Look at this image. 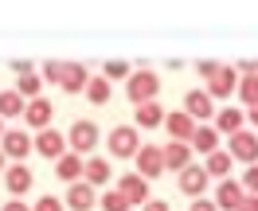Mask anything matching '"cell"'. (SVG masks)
<instances>
[{
  "mask_svg": "<svg viewBox=\"0 0 258 211\" xmlns=\"http://www.w3.org/2000/svg\"><path fill=\"white\" fill-rule=\"evenodd\" d=\"M157 94H161V75L157 71H133L125 79V98L133 102V106H145V102H157Z\"/></svg>",
  "mask_w": 258,
  "mask_h": 211,
  "instance_id": "cell-1",
  "label": "cell"
},
{
  "mask_svg": "<svg viewBox=\"0 0 258 211\" xmlns=\"http://www.w3.org/2000/svg\"><path fill=\"white\" fill-rule=\"evenodd\" d=\"M110 157H137V149H141V133H137V125H117V129L110 133Z\"/></svg>",
  "mask_w": 258,
  "mask_h": 211,
  "instance_id": "cell-2",
  "label": "cell"
},
{
  "mask_svg": "<svg viewBox=\"0 0 258 211\" xmlns=\"http://www.w3.org/2000/svg\"><path fill=\"white\" fill-rule=\"evenodd\" d=\"M67 145H71V153H79V157L94 153L98 149V125L94 121H75L71 133H67Z\"/></svg>",
  "mask_w": 258,
  "mask_h": 211,
  "instance_id": "cell-3",
  "label": "cell"
},
{
  "mask_svg": "<svg viewBox=\"0 0 258 211\" xmlns=\"http://www.w3.org/2000/svg\"><path fill=\"white\" fill-rule=\"evenodd\" d=\"M0 153H4L12 164H20L24 157H32V133H24V129H4V137H0Z\"/></svg>",
  "mask_w": 258,
  "mask_h": 211,
  "instance_id": "cell-4",
  "label": "cell"
},
{
  "mask_svg": "<svg viewBox=\"0 0 258 211\" xmlns=\"http://www.w3.org/2000/svg\"><path fill=\"white\" fill-rule=\"evenodd\" d=\"M117 192L125 195L129 207H145L149 199H153V195H149V180H145V176H137V172H125V176L117 180Z\"/></svg>",
  "mask_w": 258,
  "mask_h": 211,
  "instance_id": "cell-5",
  "label": "cell"
},
{
  "mask_svg": "<svg viewBox=\"0 0 258 211\" xmlns=\"http://www.w3.org/2000/svg\"><path fill=\"white\" fill-rule=\"evenodd\" d=\"M133 161H137V176H145V180H157L164 172V153H161V145H141Z\"/></svg>",
  "mask_w": 258,
  "mask_h": 211,
  "instance_id": "cell-6",
  "label": "cell"
},
{
  "mask_svg": "<svg viewBox=\"0 0 258 211\" xmlns=\"http://www.w3.org/2000/svg\"><path fill=\"white\" fill-rule=\"evenodd\" d=\"M227 153H231V161H242V164H258V137L250 129H239L235 137H231V145H227Z\"/></svg>",
  "mask_w": 258,
  "mask_h": 211,
  "instance_id": "cell-7",
  "label": "cell"
},
{
  "mask_svg": "<svg viewBox=\"0 0 258 211\" xmlns=\"http://www.w3.org/2000/svg\"><path fill=\"white\" fill-rule=\"evenodd\" d=\"M176 188L184 195H192V199H204V188H208V172H204V164H188L184 172H176Z\"/></svg>",
  "mask_w": 258,
  "mask_h": 211,
  "instance_id": "cell-8",
  "label": "cell"
},
{
  "mask_svg": "<svg viewBox=\"0 0 258 211\" xmlns=\"http://www.w3.org/2000/svg\"><path fill=\"white\" fill-rule=\"evenodd\" d=\"M204 90H208L211 102H215V98H231L235 90H239V75H235V66H219V71L208 79V86H204Z\"/></svg>",
  "mask_w": 258,
  "mask_h": 211,
  "instance_id": "cell-9",
  "label": "cell"
},
{
  "mask_svg": "<svg viewBox=\"0 0 258 211\" xmlns=\"http://www.w3.org/2000/svg\"><path fill=\"white\" fill-rule=\"evenodd\" d=\"M51 117H55V106H51V98H32L28 106H24V121L35 125V129H51Z\"/></svg>",
  "mask_w": 258,
  "mask_h": 211,
  "instance_id": "cell-10",
  "label": "cell"
},
{
  "mask_svg": "<svg viewBox=\"0 0 258 211\" xmlns=\"http://www.w3.org/2000/svg\"><path fill=\"white\" fill-rule=\"evenodd\" d=\"M32 149L39 153V157L59 161V157L67 153V141H63V133H59V129H39V133H35V141H32Z\"/></svg>",
  "mask_w": 258,
  "mask_h": 211,
  "instance_id": "cell-11",
  "label": "cell"
},
{
  "mask_svg": "<svg viewBox=\"0 0 258 211\" xmlns=\"http://www.w3.org/2000/svg\"><path fill=\"white\" fill-rule=\"evenodd\" d=\"M242 195H246V192H242V184L227 176V180H219V188H215V199H211V203H215L219 211H239Z\"/></svg>",
  "mask_w": 258,
  "mask_h": 211,
  "instance_id": "cell-12",
  "label": "cell"
},
{
  "mask_svg": "<svg viewBox=\"0 0 258 211\" xmlns=\"http://www.w3.org/2000/svg\"><path fill=\"white\" fill-rule=\"evenodd\" d=\"M184 114L192 117V121H208L215 114V102L208 98V90H188L184 94Z\"/></svg>",
  "mask_w": 258,
  "mask_h": 211,
  "instance_id": "cell-13",
  "label": "cell"
},
{
  "mask_svg": "<svg viewBox=\"0 0 258 211\" xmlns=\"http://www.w3.org/2000/svg\"><path fill=\"white\" fill-rule=\"evenodd\" d=\"M4 188L12 195H24L28 188H35L32 168H28V164H8V168H4Z\"/></svg>",
  "mask_w": 258,
  "mask_h": 211,
  "instance_id": "cell-14",
  "label": "cell"
},
{
  "mask_svg": "<svg viewBox=\"0 0 258 211\" xmlns=\"http://www.w3.org/2000/svg\"><path fill=\"white\" fill-rule=\"evenodd\" d=\"M164 129H168L172 141H184V145H188L192 133H196V121L184 114V110H172V114H164Z\"/></svg>",
  "mask_w": 258,
  "mask_h": 211,
  "instance_id": "cell-15",
  "label": "cell"
},
{
  "mask_svg": "<svg viewBox=\"0 0 258 211\" xmlns=\"http://www.w3.org/2000/svg\"><path fill=\"white\" fill-rule=\"evenodd\" d=\"M86 82H90V71L86 63H63V94H82L86 90Z\"/></svg>",
  "mask_w": 258,
  "mask_h": 211,
  "instance_id": "cell-16",
  "label": "cell"
},
{
  "mask_svg": "<svg viewBox=\"0 0 258 211\" xmlns=\"http://www.w3.org/2000/svg\"><path fill=\"white\" fill-rule=\"evenodd\" d=\"M161 153H164V168H172V172H184L192 164V145H184V141H168V145H161Z\"/></svg>",
  "mask_w": 258,
  "mask_h": 211,
  "instance_id": "cell-17",
  "label": "cell"
},
{
  "mask_svg": "<svg viewBox=\"0 0 258 211\" xmlns=\"http://www.w3.org/2000/svg\"><path fill=\"white\" fill-rule=\"evenodd\" d=\"M82 164H86V157H79V153H63V157L55 161V176L67 180V184H79V180H82Z\"/></svg>",
  "mask_w": 258,
  "mask_h": 211,
  "instance_id": "cell-18",
  "label": "cell"
},
{
  "mask_svg": "<svg viewBox=\"0 0 258 211\" xmlns=\"http://www.w3.org/2000/svg\"><path fill=\"white\" fill-rule=\"evenodd\" d=\"M133 125H137V129H157V125H164V106L161 102L137 106V110H133Z\"/></svg>",
  "mask_w": 258,
  "mask_h": 211,
  "instance_id": "cell-19",
  "label": "cell"
},
{
  "mask_svg": "<svg viewBox=\"0 0 258 211\" xmlns=\"http://www.w3.org/2000/svg\"><path fill=\"white\" fill-rule=\"evenodd\" d=\"M82 180H86L90 188L110 184V161H106V157H86V164H82Z\"/></svg>",
  "mask_w": 258,
  "mask_h": 211,
  "instance_id": "cell-20",
  "label": "cell"
},
{
  "mask_svg": "<svg viewBox=\"0 0 258 211\" xmlns=\"http://www.w3.org/2000/svg\"><path fill=\"white\" fill-rule=\"evenodd\" d=\"M71 211H90L94 207V188L86 184V180H79V184H71L67 188V199H63Z\"/></svg>",
  "mask_w": 258,
  "mask_h": 211,
  "instance_id": "cell-21",
  "label": "cell"
},
{
  "mask_svg": "<svg viewBox=\"0 0 258 211\" xmlns=\"http://www.w3.org/2000/svg\"><path fill=\"white\" fill-rule=\"evenodd\" d=\"M192 153H200V157H211L215 149H219V133H215V125H196V133H192Z\"/></svg>",
  "mask_w": 258,
  "mask_h": 211,
  "instance_id": "cell-22",
  "label": "cell"
},
{
  "mask_svg": "<svg viewBox=\"0 0 258 211\" xmlns=\"http://www.w3.org/2000/svg\"><path fill=\"white\" fill-rule=\"evenodd\" d=\"M231 168H235V161H231V153H227V149H215L208 161H204V172H208V180H211V176L227 180V176H231Z\"/></svg>",
  "mask_w": 258,
  "mask_h": 211,
  "instance_id": "cell-23",
  "label": "cell"
},
{
  "mask_svg": "<svg viewBox=\"0 0 258 211\" xmlns=\"http://www.w3.org/2000/svg\"><path fill=\"white\" fill-rule=\"evenodd\" d=\"M219 125H215V133H227V137H235V133L246 125V114L242 110H235V106H227V110H219V117H215Z\"/></svg>",
  "mask_w": 258,
  "mask_h": 211,
  "instance_id": "cell-24",
  "label": "cell"
},
{
  "mask_svg": "<svg viewBox=\"0 0 258 211\" xmlns=\"http://www.w3.org/2000/svg\"><path fill=\"white\" fill-rule=\"evenodd\" d=\"M12 90H16L24 102H32V98H39V90H43V75H35V71H32V75H20Z\"/></svg>",
  "mask_w": 258,
  "mask_h": 211,
  "instance_id": "cell-25",
  "label": "cell"
},
{
  "mask_svg": "<svg viewBox=\"0 0 258 211\" xmlns=\"http://www.w3.org/2000/svg\"><path fill=\"white\" fill-rule=\"evenodd\" d=\"M82 94L90 98L94 106H106V102H110V82L102 79V75H90V82H86V90H82Z\"/></svg>",
  "mask_w": 258,
  "mask_h": 211,
  "instance_id": "cell-26",
  "label": "cell"
},
{
  "mask_svg": "<svg viewBox=\"0 0 258 211\" xmlns=\"http://www.w3.org/2000/svg\"><path fill=\"white\" fill-rule=\"evenodd\" d=\"M24 106H28V102H24L16 90H0V117H20Z\"/></svg>",
  "mask_w": 258,
  "mask_h": 211,
  "instance_id": "cell-27",
  "label": "cell"
},
{
  "mask_svg": "<svg viewBox=\"0 0 258 211\" xmlns=\"http://www.w3.org/2000/svg\"><path fill=\"white\" fill-rule=\"evenodd\" d=\"M235 94L242 98V106H254V102H258V75L239 79V90H235Z\"/></svg>",
  "mask_w": 258,
  "mask_h": 211,
  "instance_id": "cell-28",
  "label": "cell"
},
{
  "mask_svg": "<svg viewBox=\"0 0 258 211\" xmlns=\"http://www.w3.org/2000/svg\"><path fill=\"white\" fill-rule=\"evenodd\" d=\"M98 203H102V211H129V203H125V195L117 192V188H110V192L102 195V199H98Z\"/></svg>",
  "mask_w": 258,
  "mask_h": 211,
  "instance_id": "cell-29",
  "label": "cell"
},
{
  "mask_svg": "<svg viewBox=\"0 0 258 211\" xmlns=\"http://www.w3.org/2000/svg\"><path fill=\"white\" fill-rule=\"evenodd\" d=\"M133 71H129V63H121V59H110L106 63V71H102V79L106 82H113V79H129Z\"/></svg>",
  "mask_w": 258,
  "mask_h": 211,
  "instance_id": "cell-30",
  "label": "cell"
},
{
  "mask_svg": "<svg viewBox=\"0 0 258 211\" xmlns=\"http://www.w3.org/2000/svg\"><path fill=\"white\" fill-rule=\"evenodd\" d=\"M242 192L246 195H258V164H246V172H242Z\"/></svg>",
  "mask_w": 258,
  "mask_h": 211,
  "instance_id": "cell-31",
  "label": "cell"
},
{
  "mask_svg": "<svg viewBox=\"0 0 258 211\" xmlns=\"http://www.w3.org/2000/svg\"><path fill=\"white\" fill-rule=\"evenodd\" d=\"M32 211H63V199L59 195H39Z\"/></svg>",
  "mask_w": 258,
  "mask_h": 211,
  "instance_id": "cell-32",
  "label": "cell"
},
{
  "mask_svg": "<svg viewBox=\"0 0 258 211\" xmlns=\"http://www.w3.org/2000/svg\"><path fill=\"white\" fill-rule=\"evenodd\" d=\"M43 82L59 86V82H63V63H43Z\"/></svg>",
  "mask_w": 258,
  "mask_h": 211,
  "instance_id": "cell-33",
  "label": "cell"
},
{
  "mask_svg": "<svg viewBox=\"0 0 258 211\" xmlns=\"http://www.w3.org/2000/svg\"><path fill=\"white\" fill-rule=\"evenodd\" d=\"M215 71H219V63H211V59H200V63H196V75H200L204 82H208L211 75H215Z\"/></svg>",
  "mask_w": 258,
  "mask_h": 211,
  "instance_id": "cell-34",
  "label": "cell"
},
{
  "mask_svg": "<svg viewBox=\"0 0 258 211\" xmlns=\"http://www.w3.org/2000/svg\"><path fill=\"white\" fill-rule=\"evenodd\" d=\"M235 75H239V79H246V75H258V63H254V59H239V63H235Z\"/></svg>",
  "mask_w": 258,
  "mask_h": 211,
  "instance_id": "cell-35",
  "label": "cell"
},
{
  "mask_svg": "<svg viewBox=\"0 0 258 211\" xmlns=\"http://www.w3.org/2000/svg\"><path fill=\"white\" fill-rule=\"evenodd\" d=\"M188 211H219V207H215L211 199H192V207H188Z\"/></svg>",
  "mask_w": 258,
  "mask_h": 211,
  "instance_id": "cell-36",
  "label": "cell"
},
{
  "mask_svg": "<svg viewBox=\"0 0 258 211\" xmlns=\"http://www.w3.org/2000/svg\"><path fill=\"white\" fill-rule=\"evenodd\" d=\"M12 71H16V79H20V75H32V63H28V59H16Z\"/></svg>",
  "mask_w": 258,
  "mask_h": 211,
  "instance_id": "cell-37",
  "label": "cell"
},
{
  "mask_svg": "<svg viewBox=\"0 0 258 211\" xmlns=\"http://www.w3.org/2000/svg\"><path fill=\"white\" fill-rule=\"evenodd\" d=\"M239 211H258V195H242Z\"/></svg>",
  "mask_w": 258,
  "mask_h": 211,
  "instance_id": "cell-38",
  "label": "cell"
},
{
  "mask_svg": "<svg viewBox=\"0 0 258 211\" xmlns=\"http://www.w3.org/2000/svg\"><path fill=\"white\" fill-rule=\"evenodd\" d=\"M0 211H32V207H28L24 199H8V203H4V207H0Z\"/></svg>",
  "mask_w": 258,
  "mask_h": 211,
  "instance_id": "cell-39",
  "label": "cell"
},
{
  "mask_svg": "<svg viewBox=\"0 0 258 211\" xmlns=\"http://www.w3.org/2000/svg\"><path fill=\"white\" fill-rule=\"evenodd\" d=\"M141 211H172V207H168L164 199H149V203H145V207H141Z\"/></svg>",
  "mask_w": 258,
  "mask_h": 211,
  "instance_id": "cell-40",
  "label": "cell"
},
{
  "mask_svg": "<svg viewBox=\"0 0 258 211\" xmlns=\"http://www.w3.org/2000/svg\"><path fill=\"white\" fill-rule=\"evenodd\" d=\"M246 121H250V125H258V102H254V106H246Z\"/></svg>",
  "mask_w": 258,
  "mask_h": 211,
  "instance_id": "cell-41",
  "label": "cell"
},
{
  "mask_svg": "<svg viewBox=\"0 0 258 211\" xmlns=\"http://www.w3.org/2000/svg\"><path fill=\"white\" fill-rule=\"evenodd\" d=\"M4 161H8V157H4V153H0V172H4V168H8V164H4Z\"/></svg>",
  "mask_w": 258,
  "mask_h": 211,
  "instance_id": "cell-42",
  "label": "cell"
},
{
  "mask_svg": "<svg viewBox=\"0 0 258 211\" xmlns=\"http://www.w3.org/2000/svg\"><path fill=\"white\" fill-rule=\"evenodd\" d=\"M0 137H4V117H0Z\"/></svg>",
  "mask_w": 258,
  "mask_h": 211,
  "instance_id": "cell-43",
  "label": "cell"
}]
</instances>
